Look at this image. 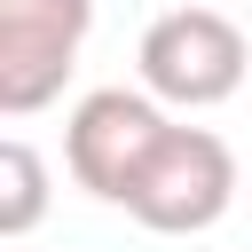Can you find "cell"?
Instances as JSON below:
<instances>
[{
	"instance_id": "4",
	"label": "cell",
	"mask_w": 252,
	"mask_h": 252,
	"mask_svg": "<svg viewBox=\"0 0 252 252\" xmlns=\"http://www.w3.org/2000/svg\"><path fill=\"white\" fill-rule=\"evenodd\" d=\"M94 0H0V110L32 118L63 94L79 47H87Z\"/></svg>"
},
{
	"instance_id": "3",
	"label": "cell",
	"mask_w": 252,
	"mask_h": 252,
	"mask_svg": "<svg viewBox=\"0 0 252 252\" xmlns=\"http://www.w3.org/2000/svg\"><path fill=\"white\" fill-rule=\"evenodd\" d=\"M228 205H236V158L213 126H165V142L150 150L126 197V213L158 236H205Z\"/></svg>"
},
{
	"instance_id": "1",
	"label": "cell",
	"mask_w": 252,
	"mask_h": 252,
	"mask_svg": "<svg viewBox=\"0 0 252 252\" xmlns=\"http://www.w3.org/2000/svg\"><path fill=\"white\" fill-rule=\"evenodd\" d=\"M252 71V39L236 32V16L220 8H165L142 32V87L173 110H213L244 87Z\"/></svg>"
},
{
	"instance_id": "5",
	"label": "cell",
	"mask_w": 252,
	"mask_h": 252,
	"mask_svg": "<svg viewBox=\"0 0 252 252\" xmlns=\"http://www.w3.org/2000/svg\"><path fill=\"white\" fill-rule=\"evenodd\" d=\"M47 213V165L32 142H0V236H32Z\"/></svg>"
},
{
	"instance_id": "2",
	"label": "cell",
	"mask_w": 252,
	"mask_h": 252,
	"mask_svg": "<svg viewBox=\"0 0 252 252\" xmlns=\"http://www.w3.org/2000/svg\"><path fill=\"white\" fill-rule=\"evenodd\" d=\"M165 126L173 118H165V102L150 87H94L63 126V165H71V181L87 197L126 205L142 165H150V150L165 142Z\"/></svg>"
}]
</instances>
